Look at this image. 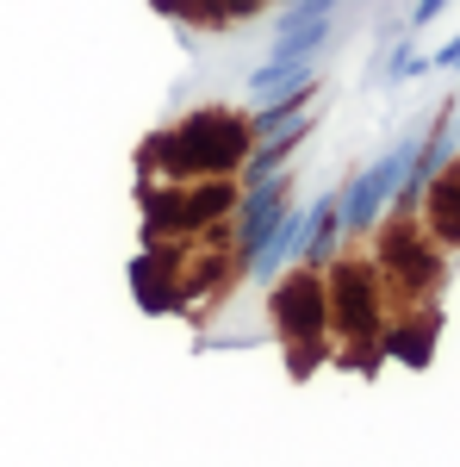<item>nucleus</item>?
<instances>
[{
    "instance_id": "obj_1",
    "label": "nucleus",
    "mask_w": 460,
    "mask_h": 467,
    "mask_svg": "<svg viewBox=\"0 0 460 467\" xmlns=\"http://www.w3.org/2000/svg\"><path fill=\"white\" fill-rule=\"evenodd\" d=\"M255 138H261V119H249L237 107H193L169 131L143 138L138 169H143V181L243 175V162L255 156Z\"/></svg>"
},
{
    "instance_id": "obj_2",
    "label": "nucleus",
    "mask_w": 460,
    "mask_h": 467,
    "mask_svg": "<svg viewBox=\"0 0 460 467\" xmlns=\"http://www.w3.org/2000/svg\"><path fill=\"white\" fill-rule=\"evenodd\" d=\"M323 299H330V337L336 349L330 356L342 368H373L386 356L380 337H386V281L373 268V255L361 244H342L323 268Z\"/></svg>"
},
{
    "instance_id": "obj_3",
    "label": "nucleus",
    "mask_w": 460,
    "mask_h": 467,
    "mask_svg": "<svg viewBox=\"0 0 460 467\" xmlns=\"http://www.w3.org/2000/svg\"><path fill=\"white\" fill-rule=\"evenodd\" d=\"M373 268L386 281V318H398L404 306H429L442 281H448V250L429 237V224L417 218V206H398V213L373 231Z\"/></svg>"
},
{
    "instance_id": "obj_4",
    "label": "nucleus",
    "mask_w": 460,
    "mask_h": 467,
    "mask_svg": "<svg viewBox=\"0 0 460 467\" xmlns=\"http://www.w3.org/2000/svg\"><path fill=\"white\" fill-rule=\"evenodd\" d=\"M243 206L237 175H193V181H143V244L156 237H199L230 224Z\"/></svg>"
},
{
    "instance_id": "obj_5",
    "label": "nucleus",
    "mask_w": 460,
    "mask_h": 467,
    "mask_svg": "<svg viewBox=\"0 0 460 467\" xmlns=\"http://www.w3.org/2000/svg\"><path fill=\"white\" fill-rule=\"evenodd\" d=\"M268 324H274V337L286 343V368L292 374H312L318 361H330V299H323V268H292L274 281L268 293Z\"/></svg>"
},
{
    "instance_id": "obj_6",
    "label": "nucleus",
    "mask_w": 460,
    "mask_h": 467,
    "mask_svg": "<svg viewBox=\"0 0 460 467\" xmlns=\"http://www.w3.org/2000/svg\"><path fill=\"white\" fill-rule=\"evenodd\" d=\"M417 218L429 224V237H435L442 250H460V156L424 187V206H417Z\"/></svg>"
},
{
    "instance_id": "obj_7",
    "label": "nucleus",
    "mask_w": 460,
    "mask_h": 467,
    "mask_svg": "<svg viewBox=\"0 0 460 467\" xmlns=\"http://www.w3.org/2000/svg\"><path fill=\"white\" fill-rule=\"evenodd\" d=\"M156 13H169L193 32H224V26H243L255 13H268V0H156Z\"/></svg>"
}]
</instances>
